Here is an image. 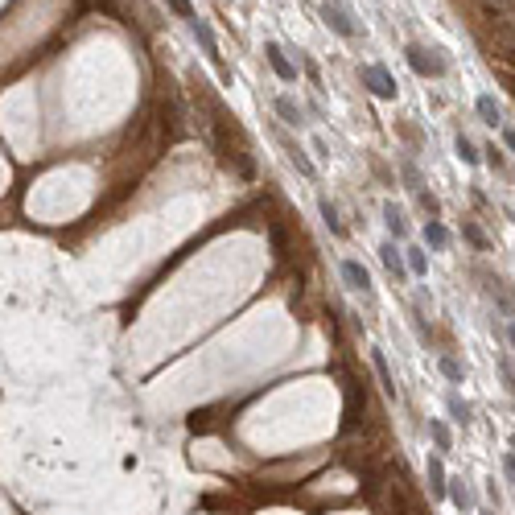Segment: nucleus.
<instances>
[{
	"instance_id": "f8f14e48",
	"label": "nucleus",
	"mask_w": 515,
	"mask_h": 515,
	"mask_svg": "<svg viewBox=\"0 0 515 515\" xmlns=\"http://www.w3.org/2000/svg\"><path fill=\"white\" fill-rule=\"evenodd\" d=\"M445 499H454V507H458L462 515H474V495L466 491V482H458V478H454V482L445 486Z\"/></svg>"
},
{
	"instance_id": "a211bd4d",
	"label": "nucleus",
	"mask_w": 515,
	"mask_h": 515,
	"mask_svg": "<svg viewBox=\"0 0 515 515\" xmlns=\"http://www.w3.org/2000/svg\"><path fill=\"white\" fill-rule=\"evenodd\" d=\"M404 268H408L413 277H424V272H429V260H424L421 247H404Z\"/></svg>"
},
{
	"instance_id": "393cba45",
	"label": "nucleus",
	"mask_w": 515,
	"mask_h": 515,
	"mask_svg": "<svg viewBox=\"0 0 515 515\" xmlns=\"http://www.w3.org/2000/svg\"><path fill=\"white\" fill-rule=\"evenodd\" d=\"M466 239L474 243V247H486V239H482V231H478V227H466Z\"/></svg>"
},
{
	"instance_id": "9b49d317",
	"label": "nucleus",
	"mask_w": 515,
	"mask_h": 515,
	"mask_svg": "<svg viewBox=\"0 0 515 515\" xmlns=\"http://www.w3.org/2000/svg\"><path fill=\"white\" fill-rule=\"evenodd\" d=\"M318 210H322V223H326V231L334 235V239H342V235H346V223H342V215H338V206L330 202L326 194L318 198Z\"/></svg>"
},
{
	"instance_id": "a878e982",
	"label": "nucleus",
	"mask_w": 515,
	"mask_h": 515,
	"mask_svg": "<svg viewBox=\"0 0 515 515\" xmlns=\"http://www.w3.org/2000/svg\"><path fill=\"white\" fill-rule=\"evenodd\" d=\"M503 470H507V478L515 482V454H503Z\"/></svg>"
},
{
	"instance_id": "4468645a",
	"label": "nucleus",
	"mask_w": 515,
	"mask_h": 515,
	"mask_svg": "<svg viewBox=\"0 0 515 515\" xmlns=\"http://www.w3.org/2000/svg\"><path fill=\"white\" fill-rule=\"evenodd\" d=\"M424 243H429L433 252H445V247H449V231H445L441 219H429V223H424Z\"/></svg>"
},
{
	"instance_id": "7ed1b4c3",
	"label": "nucleus",
	"mask_w": 515,
	"mask_h": 515,
	"mask_svg": "<svg viewBox=\"0 0 515 515\" xmlns=\"http://www.w3.org/2000/svg\"><path fill=\"white\" fill-rule=\"evenodd\" d=\"M190 33L198 38V46H202V54H206V62L223 70V54H219V42H215V29H210L202 17H190ZM223 75H227V70H223Z\"/></svg>"
},
{
	"instance_id": "1a4fd4ad",
	"label": "nucleus",
	"mask_w": 515,
	"mask_h": 515,
	"mask_svg": "<svg viewBox=\"0 0 515 515\" xmlns=\"http://www.w3.org/2000/svg\"><path fill=\"white\" fill-rule=\"evenodd\" d=\"M371 367H375V375H379V387H383V396H387V400H396V379H392L387 355H383L379 346H371Z\"/></svg>"
},
{
	"instance_id": "f03ea898",
	"label": "nucleus",
	"mask_w": 515,
	"mask_h": 515,
	"mask_svg": "<svg viewBox=\"0 0 515 515\" xmlns=\"http://www.w3.org/2000/svg\"><path fill=\"white\" fill-rule=\"evenodd\" d=\"M404 58H408V66H413L421 79H441V75H445V62H441L433 49H424V46H408V49H404Z\"/></svg>"
},
{
	"instance_id": "4be33fe9",
	"label": "nucleus",
	"mask_w": 515,
	"mask_h": 515,
	"mask_svg": "<svg viewBox=\"0 0 515 515\" xmlns=\"http://www.w3.org/2000/svg\"><path fill=\"white\" fill-rule=\"evenodd\" d=\"M289 157H293V165H297V169H301L305 178H314V161H309V157H305L301 148H289Z\"/></svg>"
},
{
	"instance_id": "0eeeda50",
	"label": "nucleus",
	"mask_w": 515,
	"mask_h": 515,
	"mask_svg": "<svg viewBox=\"0 0 515 515\" xmlns=\"http://www.w3.org/2000/svg\"><path fill=\"white\" fill-rule=\"evenodd\" d=\"M264 58H268V66L277 70V79H281V83H293V79H297V66L284 58V49L277 46V42H264Z\"/></svg>"
},
{
	"instance_id": "6e6552de",
	"label": "nucleus",
	"mask_w": 515,
	"mask_h": 515,
	"mask_svg": "<svg viewBox=\"0 0 515 515\" xmlns=\"http://www.w3.org/2000/svg\"><path fill=\"white\" fill-rule=\"evenodd\" d=\"M379 260H383V268H387L396 281H404V277H408V268H404V247H396L392 239H387V243H379Z\"/></svg>"
},
{
	"instance_id": "20e7f679",
	"label": "nucleus",
	"mask_w": 515,
	"mask_h": 515,
	"mask_svg": "<svg viewBox=\"0 0 515 515\" xmlns=\"http://www.w3.org/2000/svg\"><path fill=\"white\" fill-rule=\"evenodd\" d=\"M322 17H326V25L338 33V38H355V33H359V29L351 25V13H346L338 0H322Z\"/></svg>"
},
{
	"instance_id": "cd10ccee",
	"label": "nucleus",
	"mask_w": 515,
	"mask_h": 515,
	"mask_svg": "<svg viewBox=\"0 0 515 515\" xmlns=\"http://www.w3.org/2000/svg\"><path fill=\"white\" fill-rule=\"evenodd\" d=\"M169 4H174V8H178L182 17H194V13H190V0H169Z\"/></svg>"
},
{
	"instance_id": "5701e85b",
	"label": "nucleus",
	"mask_w": 515,
	"mask_h": 515,
	"mask_svg": "<svg viewBox=\"0 0 515 515\" xmlns=\"http://www.w3.org/2000/svg\"><path fill=\"white\" fill-rule=\"evenodd\" d=\"M417 198H421V206H424V215H429V219H437V215H441V202H437L433 194H424V190H417Z\"/></svg>"
},
{
	"instance_id": "bb28decb",
	"label": "nucleus",
	"mask_w": 515,
	"mask_h": 515,
	"mask_svg": "<svg viewBox=\"0 0 515 515\" xmlns=\"http://www.w3.org/2000/svg\"><path fill=\"white\" fill-rule=\"evenodd\" d=\"M503 144L512 148V157H515V128H503Z\"/></svg>"
},
{
	"instance_id": "2eb2a0df",
	"label": "nucleus",
	"mask_w": 515,
	"mask_h": 515,
	"mask_svg": "<svg viewBox=\"0 0 515 515\" xmlns=\"http://www.w3.org/2000/svg\"><path fill=\"white\" fill-rule=\"evenodd\" d=\"M445 408H449V417H454L458 424H470V421H474V408H470L458 392H449V396H445Z\"/></svg>"
},
{
	"instance_id": "c85d7f7f",
	"label": "nucleus",
	"mask_w": 515,
	"mask_h": 515,
	"mask_svg": "<svg viewBox=\"0 0 515 515\" xmlns=\"http://www.w3.org/2000/svg\"><path fill=\"white\" fill-rule=\"evenodd\" d=\"M507 342H512V351H515V322L507 326Z\"/></svg>"
},
{
	"instance_id": "f257e3e1",
	"label": "nucleus",
	"mask_w": 515,
	"mask_h": 515,
	"mask_svg": "<svg viewBox=\"0 0 515 515\" xmlns=\"http://www.w3.org/2000/svg\"><path fill=\"white\" fill-rule=\"evenodd\" d=\"M359 83L375 95V99H396L400 87H396V79L387 75V66H379V62H367V66H359Z\"/></svg>"
},
{
	"instance_id": "9d476101",
	"label": "nucleus",
	"mask_w": 515,
	"mask_h": 515,
	"mask_svg": "<svg viewBox=\"0 0 515 515\" xmlns=\"http://www.w3.org/2000/svg\"><path fill=\"white\" fill-rule=\"evenodd\" d=\"M474 112L482 116L486 128H503V107L495 103V95H478V99H474Z\"/></svg>"
},
{
	"instance_id": "39448f33",
	"label": "nucleus",
	"mask_w": 515,
	"mask_h": 515,
	"mask_svg": "<svg viewBox=\"0 0 515 515\" xmlns=\"http://www.w3.org/2000/svg\"><path fill=\"white\" fill-rule=\"evenodd\" d=\"M424 478H429V491H433V499H445V486H449V478H445V462H441V454H429V458H424Z\"/></svg>"
},
{
	"instance_id": "423d86ee",
	"label": "nucleus",
	"mask_w": 515,
	"mask_h": 515,
	"mask_svg": "<svg viewBox=\"0 0 515 515\" xmlns=\"http://www.w3.org/2000/svg\"><path fill=\"white\" fill-rule=\"evenodd\" d=\"M342 281H346V289L371 297V277H367V268H363L359 260H342Z\"/></svg>"
},
{
	"instance_id": "ddd939ff",
	"label": "nucleus",
	"mask_w": 515,
	"mask_h": 515,
	"mask_svg": "<svg viewBox=\"0 0 515 515\" xmlns=\"http://www.w3.org/2000/svg\"><path fill=\"white\" fill-rule=\"evenodd\" d=\"M383 223H387V231L396 235V239H408V223H404V210H400L396 202H383Z\"/></svg>"
},
{
	"instance_id": "6ab92c4d",
	"label": "nucleus",
	"mask_w": 515,
	"mask_h": 515,
	"mask_svg": "<svg viewBox=\"0 0 515 515\" xmlns=\"http://www.w3.org/2000/svg\"><path fill=\"white\" fill-rule=\"evenodd\" d=\"M429 433H433V441H437V449H441V454H449V449H454V437H449L445 421H437V417H433V421H429Z\"/></svg>"
},
{
	"instance_id": "dca6fc26",
	"label": "nucleus",
	"mask_w": 515,
	"mask_h": 515,
	"mask_svg": "<svg viewBox=\"0 0 515 515\" xmlns=\"http://www.w3.org/2000/svg\"><path fill=\"white\" fill-rule=\"evenodd\" d=\"M454 148H458V157H462L466 165H478V161H482V153H478V144L470 141L466 132H458V137H454Z\"/></svg>"
},
{
	"instance_id": "aec40b11",
	"label": "nucleus",
	"mask_w": 515,
	"mask_h": 515,
	"mask_svg": "<svg viewBox=\"0 0 515 515\" xmlns=\"http://www.w3.org/2000/svg\"><path fill=\"white\" fill-rule=\"evenodd\" d=\"M277 116H281L284 124H293V128H297V124H301V107H297V103H293V99H277Z\"/></svg>"
},
{
	"instance_id": "f3484780",
	"label": "nucleus",
	"mask_w": 515,
	"mask_h": 515,
	"mask_svg": "<svg viewBox=\"0 0 515 515\" xmlns=\"http://www.w3.org/2000/svg\"><path fill=\"white\" fill-rule=\"evenodd\" d=\"M478 153H482V161H486V165H491L495 174H507V157H503V148H499L495 141H491V144H482Z\"/></svg>"
},
{
	"instance_id": "412c9836",
	"label": "nucleus",
	"mask_w": 515,
	"mask_h": 515,
	"mask_svg": "<svg viewBox=\"0 0 515 515\" xmlns=\"http://www.w3.org/2000/svg\"><path fill=\"white\" fill-rule=\"evenodd\" d=\"M441 375H445L449 383H462V379H466V367H462L458 359H449V355H445V359H441Z\"/></svg>"
},
{
	"instance_id": "b1692460",
	"label": "nucleus",
	"mask_w": 515,
	"mask_h": 515,
	"mask_svg": "<svg viewBox=\"0 0 515 515\" xmlns=\"http://www.w3.org/2000/svg\"><path fill=\"white\" fill-rule=\"evenodd\" d=\"M499 371L507 375V387H512V396H515V367H512V359H499Z\"/></svg>"
}]
</instances>
